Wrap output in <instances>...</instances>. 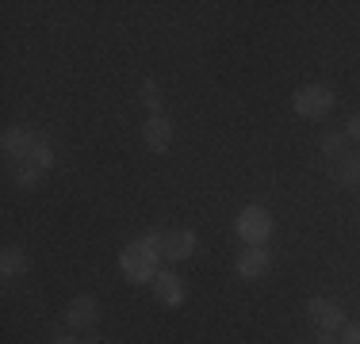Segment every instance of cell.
<instances>
[{
    "instance_id": "cell-1",
    "label": "cell",
    "mask_w": 360,
    "mask_h": 344,
    "mask_svg": "<svg viewBox=\"0 0 360 344\" xmlns=\"http://www.w3.org/2000/svg\"><path fill=\"white\" fill-rule=\"evenodd\" d=\"M333 103H338V96H333L330 84H303V88H295V96H291L295 115L299 119H311V123H319V119L330 115Z\"/></svg>"
},
{
    "instance_id": "cell-2",
    "label": "cell",
    "mask_w": 360,
    "mask_h": 344,
    "mask_svg": "<svg viewBox=\"0 0 360 344\" xmlns=\"http://www.w3.org/2000/svg\"><path fill=\"white\" fill-rule=\"evenodd\" d=\"M158 260H161V256H153L146 245L131 241V245L119 253V272H123L131 283H142V287H146V283H153V279H158V272H161Z\"/></svg>"
},
{
    "instance_id": "cell-3",
    "label": "cell",
    "mask_w": 360,
    "mask_h": 344,
    "mask_svg": "<svg viewBox=\"0 0 360 344\" xmlns=\"http://www.w3.org/2000/svg\"><path fill=\"white\" fill-rule=\"evenodd\" d=\"M234 230H238V237H242L245 245H264V241L272 237V230H276V222H272L269 206L250 203V206H242V211H238Z\"/></svg>"
},
{
    "instance_id": "cell-4",
    "label": "cell",
    "mask_w": 360,
    "mask_h": 344,
    "mask_svg": "<svg viewBox=\"0 0 360 344\" xmlns=\"http://www.w3.org/2000/svg\"><path fill=\"white\" fill-rule=\"evenodd\" d=\"M307 317H311V322L319 325L322 333L345 329V310H341V303H333V298H326V295L307 298Z\"/></svg>"
},
{
    "instance_id": "cell-5",
    "label": "cell",
    "mask_w": 360,
    "mask_h": 344,
    "mask_svg": "<svg viewBox=\"0 0 360 344\" xmlns=\"http://www.w3.org/2000/svg\"><path fill=\"white\" fill-rule=\"evenodd\" d=\"M234 272L242 275V279H261V275L272 272V253L264 245H245L234 260Z\"/></svg>"
},
{
    "instance_id": "cell-6",
    "label": "cell",
    "mask_w": 360,
    "mask_h": 344,
    "mask_svg": "<svg viewBox=\"0 0 360 344\" xmlns=\"http://www.w3.org/2000/svg\"><path fill=\"white\" fill-rule=\"evenodd\" d=\"M150 287H153V298H158L161 306H169V310H180L188 303V287H184V279H180L176 272H158V279H153Z\"/></svg>"
},
{
    "instance_id": "cell-7",
    "label": "cell",
    "mask_w": 360,
    "mask_h": 344,
    "mask_svg": "<svg viewBox=\"0 0 360 344\" xmlns=\"http://www.w3.org/2000/svg\"><path fill=\"white\" fill-rule=\"evenodd\" d=\"M173 138H176V126L169 123L165 115H150L142 123V142H146V150H150V153H169Z\"/></svg>"
},
{
    "instance_id": "cell-8",
    "label": "cell",
    "mask_w": 360,
    "mask_h": 344,
    "mask_svg": "<svg viewBox=\"0 0 360 344\" xmlns=\"http://www.w3.org/2000/svg\"><path fill=\"white\" fill-rule=\"evenodd\" d=\"M35 142H39V134L31 131V126H4V138H0V145H4V153L12 161H27L31 157V150H35Z\"/></svg>"
},
{
    "instance_id": "cell-9",
    "label": "cell",
    "mask_w": 360,
    "mask_h": 344,
    "mask_svg": "<svg viewBox=\"0 0 360 344\" xmlns=\"http://www.w3.org/2000/svg\"><path fill=\"white\" fill-rule=\"evenodd\" d=\"M100 322V303L96 295H77L70 306H65V325L70 329H92Z\"/></svg>"
},
{
    "instance_id": "cell-10",
    "label": "cell",
    "mask_w": 360,
    "mask_h": 344,
    "mask_svg": "<svg viewBox=\"0 0 360 344\" xmlns=\"http://www.w3.org/2000/svg\"><path fill=\"white\" fill-rule=\"evenodd\" d=\"M27 272H31V256L23 253L20 245L0 249V275H4V279H15V275H27Z\"/></svg>"
},
{
    "instance_id": "cell-11",
    "label": "cell",
    "mask_w": 360,
    "mask_h": 344,
    "mask_svg": "<svg viewBox=\"0 0 360 344\" xmlns=\"http://www.w3.org/2000/svg\"><path fill=\"white\" fill-rule=\"evenodd\" d=\"M195 234L192 230H169V245H165V260H188L195 253Z\"/></svg>"
},
{
    "instance_id": "cell-12",
    "label": "cell",
    "mask_w": 360,
    "mask_h": 344,
    "mask_svg": "<svg viewBox=\"0 0 360 344\" xmlns=\"http://www.w3.org/2000/svg\"><path fill=\"white\" fill-rule=\"evenodd\" d=\"M333 176H338V184H345V187H360V150H349L345 157L333 165Z\"/></svg>"
},
{
    "instance_id": "cell-13",
    "label": "cell",
    "mask_w": 360,
    "mask_h": 344,
    "mask_svg": "<svg viewBox=\"0 0 360 344\" xmlns=\"http://www.w3.org/2000/svg\"><path fill=\"white\" fill-rule=\"evenodd\" d=\"M139 100L146 103V111H150V115H161V107H165V96H161V84H158V81H150V77H146V81L139 84Z\"/></svg>"
},
{
    "instance_id": "cell-14",
    "label": "cell",
    "mask_w": 360,
    "mask_h": 344,
    "mask_svg": "<svg viewBox=\"0 0 360 344\" xmlns=\"http://www.w3.org/2000/svg\"><path fill=\"white\" fill-rule=\"evenodd\" d=\"M42 180H46V168L31 165V161H23V165L15 168V187H23V192H35Z\"/></svg>"
},
{
    "instance_id": "cell-15",
    "label": "cell",
    "mask_w": 360,
    "mask_h": 344,
    "mask_svg": "<svg viewBox=\"0 0 360 344\" xmlns=\"http://www.w3.org/2000/svg\"><path fill=\"white\" fill-rule=\"evenodd\" d=\"M319 150H322V157H326V161H333V165H338V161L349 153V134H326Z\"/></svg>"
},
{
    "instance_id": "cell-16",
    "label": "cell",
    "mask_w": 360,
    "mask_h": 344,
    "mask_svg": "<svg viewBox=\"0 0 360 344\" xmlns=\"http://www.w3.org/2000/svg\"><path fill=\"white\" fill-rule=\"evenodd\" d=\"M31 165H39V168H54V145H50V138L46 134H39V142H35V150H31Z\"/></svg>"
},
{
    "instance_id": "cell-17",
    "label": "cell",
    "mask_w": 360,
    "mask_h": 344,
    "mask_svg": "<svg viewBox=\"0 0 360 344\" xmlns=\"http://www.w3.org/2000/svg\"><path fill=\"white\" fill-rule=\"evenodd\" d=\"M139 245H146L153 256H161L165 260V245H169V230H150V234L139 237Z\"/></svg>"
},
{
    "instance_id": "cell-18",
    "label": "cell",
    "mask_w": 360,
    "mask_h": 344,
    "mask_svg": "<svg viewBox=\"0 0 360 344\" xmlns=\"http://www.w3.org/2000/svg\"><path fill=\"white\" fill-rule=\"evenodd\" d=\"M341 344H360V322H345V329H341Z\"/></svg>"
},
{
    "instance_id": "cell-19",
    "label": "cell",
    "mask_w": 360,
    "mask_h": 344,
    "mask_svg": "<svg viewBox=\"0 0 360 344\" xmlns=\"http://www.w3.org/2000/svg\"><path fill=\"white\" fill-rule=\"evenodd\" d=\"M345 134L353 138V142H360V111H353V115H349V123H345Z\"/></svg>"
},
{
    "instance_id": "cell-20",
    "label": "cell",
    "mask_w": 360,
    "mask_h": 344,
    "mask_svg": "<svg viewBox=\"0 0 360 344\" xmlns=\"http://www.w3.org/2000/svg\"><path fill=\"white\" fill-rule=\"evenodd\" d=\"M314 344H341V340H333V333H322V337L314 340Z\"/></svg>"
},
{
    "instance_id": "cell-21",
    "label": "cell",
    "mask_w": 360,
    "mask_h": 344,
    "mask_svg": "<svg viewBox=\"0 0 360 344\" xmlns=\"http://www.w3.org/2000/svg\"><path fill=\"white\" fill-rule=\"evenodd\" d=\"M50 344H81V340H77V337H54Z\"/></svg>"
},
{
    "instance_id": "cell-22",
    "label": "cell",
    "mask_w": 360,
    "mask_h": 344,
    "mask_svg": "<svg viewBox=\"0 0 360 344\" xmlns=\"http://www.w3.org/2000/svg\"><path fill=\"white\" fill-rule=\"evenodd\" d=\"M84 344H100V340H84Z\"/></svg>"
}]
</instances>
